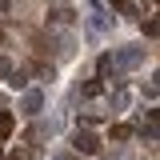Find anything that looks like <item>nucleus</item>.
I'll use <instances>...</instances> for the list:
<instances>
[{
  "label": "nucleus",
  "mask_w": 160,
  "mask_h": 160,
  "mask_svg": "<svg viewBox=\"0 0 160 160\" xmlns=\"http://www.w3.org/2000/svg\"><path fill=\"white\" fill-rule=\"evenodd\" d=\"M144 52H148L144 44H128V48H120L116 56H112V68H116V72H132V68L144 64Z\"/></svg>",
  "instance_id": "obj_1"
},
{
  "label": "nucleus",
  "mask_w": 160,
  "mask_h": 160,
  "mask_svg": "<svg viewBox=\"0 0 160 160\" xmlns=\"http://www.w3.org/2000/svg\"><path fill=\"white\" fill-rule=\"evenodd\" d=\"M20 112H24V116H36V112H44V92H40V88H28V92L20 96Z\"/></svg>",
  "instance_id": "obj_2"
},
{
  "label": "nucleus",
  "mask_w": 160,
  "mask_h": 160,
  "mask_svg": "<svg viewBox=\"0 0 160 160\" xmlns=\"http://www.w3.org/2000/svg\"><path fill=\"white\" fill-rule=\"evenodd\" d=\"M72 148H76L80 156H96V152H100V140L92 136V132H80V128H76V136H72Z\"/></svg>",
  "instance_id": "obj_3"
},
{
  "label": "nucleus",
  "mask_w": 160,
  "mask_h": 160,
  "mask_svg": "<svg viewBox=\"0 0 160 160\" xmlns=\"http://www.w3.org/2000/svg\"><path fill=\"white\" fill-rule=\"evenodd\" d=\"M12 128H16L12 112H0V140H8V136H12Z\"/></svg>",
  "instance_id": "obj_4"
},
{
  "label": "nucleus",
  "mask_w": 160,
  "mask_h": 160,
  "mask_svg": "<svg viewBox=\"0 0 160 160\" xmlns=\"http://www.w3.org/2000/svg\"><path fill=\"white\" fill-rule=\"evenodd\" d=\"M112 8H120L124 16H136V8H132V0H112Z\"/></svg>",
  "instance_id": "obj_5"
},
{
  "label": "nucleus",
  "mask_w": 160,
  "mask_h": 160,
  "mask_svg": "<svg viewBox=\"0 0 160 160\" xmlns=\"http://www.w3.org/2000/svg\"><path fill=\"white\" fill-rule=\"evenodd\" d=\"M132 136V128H124V124H112V140H128Z\"/></svg>",
  "instance_id": "obj_6"
},
{
  "label": "nucleus",
  "mask_w": 160,
  "mask_h": 160,
  "mask_svg": "<svg viewBox=\"0 0 160 160\" xmlns=\"http://www.w3.org/2000/svg\"><path fill=\"white\" fill-rule=\"evenodd\" d=\"M112 108H116V112H124V108H128V96H124V92H116V96H112Z\"/></svg>",
  "instance_id": "obj_7"
},
{
  "label": "nucleus",
  "mask_w": 160,
  "mask_h": 160,
  "mask_svg": "<svg viewBox=\"0 0 160 160\" xmlns=\"http://www.w3.org/2000/svg\"><path fill=\"white\" fill-rule=\"evenodd\" d=\"M84 96H100V80H88L84 84Z\"/></svg>",
  "instance_id": "obj_8"
},
{
  "label": "nucleus",
  "mask_w": 160,
  "mask_h": 160,
  "mask_svg": "<svg viewBox=\"0 0 160 160\" xmlns=\"http://www.w3.org/2000/svg\"><path fill=\"white\" fill-rule=\"evenodd\" d=\"M8 76H12V64H8V60L0 56V80H8Z\"/></svg>",
  "instance_id": "obj_9"
}]
</instances>
